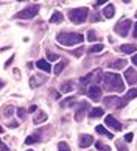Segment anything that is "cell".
<instances>
[{"label":"cell","mask_w":137,"mask_h":151,"mask_svg":"<svg viewBox=\"0 0 137 151\" xmlns=\"http://www.w3.org/2000/svg\"><path fill=\"white\" fill-rule=\"evenodd\" d=\"M103 84H105L106 91H114V92H123L125 91V83L122 80V76L118 73H105L103 75Z\"/></svg>","instance_id":"1"},{"label":"cell","mask_w":137,"mask_h":151,"mask_svg":"<svg viewBox=\"0 0 137 151\" xmlns=\"http://www.w3.org/2000/svg\"><path fill=\"white\" fill-rule=\"evenodd\" d=\"M56 39L62 45L72 47V45H76V44H81L84 41V36L79 35V33H59Z\"/></svg>","instance_id":"2"},{"label":"cell","mask_w":137,"mask_h":151,"mask_svg":"<svg viewBox=\"0 0 137 151\" xmlns=\"http://www.w3.org/2000/svg\"><path fill=\"white\" fill-rule=\"evenodd\" d=\"M89 16V9L87 8H75L68 11V17L73 24H83Z\"/></svg>","instance_id":"3"},{"label":"cell","mask_w":137,"mask_h":151,"mask_svg":"<svg viewBox=\"0 0 137 151\" xmlns=\"http://www.w3.org/2000/svg\"><path fill=\"white\" fill-rule=\"evenodd\" d=\"M39 13V6L37 5H33V6H30V8H27V9H22V11H19L14 17L16 19H33L34 16H36Z\"/></svg>","instance_id":"4"},{"label":"cell","mask_w":137,"mask_h":151,"mask_svg":"<svg viewBox=\"0 0 137 151\" xmlns=\"http://www.w3.org/2000/svg\"><path fill=\"white\" fill-rule=\"evenodd\" d=\"M131 20L129 19H122L118 22V24L114 27V30H115V33L117 35H120V36H128V33H129V28H131Z\"/></svg>","instance_id":"5"},{"label":"cell","mask_w":137,"mask_h":151,"mask_svg":"<svg viewBox=\"0 0 137 151\" xmlns=\"http://www.w3.org/2000/svg\"><path fill=\"white\" fill-rule=\"evenodd\" d=\"M136 97H137V89H129L123 98H118L115 108H118V109L123 108V106H126V104L129 103V100H133V98H136Z\"/></svg>","instance_id":"6"},{"label":"cell","mask_w":137,"mask_h":151,"mask_svg":"<svg viewBox=\"0 0 137 151\" xmlns=\"http://www.w3.org/2000/svg\"><path fill=\"white\" fill-rule=\"evenodd\" d=\"M87 109H89V103L87 101H81V103H79L76 106V111H75V120L76 122H81L84 119L86 112H87Z\"/></svg>","instance_id":"7"},{"label":"cell","mask_w":137,"mask_h":151,"mask_svg":"<svg viewBox=\"0 0 137 151\" xmlns=\"http://www.w3.org/2000/svg\"><path fill=\"white\" fill-rule=\"evenodd\" d=\"M92 143H94V137L90 136V134H81V136H79L78 145H79L81 148H87V147H90Z\"/></svg>","instance_id":"8"},{"label":"cell","mask_w":137,"mask_h":151,"mask_svg":"<svg viewBox=\"0 0 137 151\" xmlns=\"http://www.w3.org/2000/svg\"><path fill=\"white\" fill-rule=\"evenodd\" d=\"M105 123H106V125L109 126V128H112L114 131H122V123L117 122L112 115H107L106 119H105Z\"/></svg>","instance_id":"9"},{"label":"cell","mask_w":137,"mask_h":151,"mask_svg":"<svg viewBox=\"0 0 137 151\" xmlns=\"http://www.w3.org/2000/svg\"><path fill=\"white\" fill-rule=\"evenodd\" d=\"M125 80H126L128 84H134L137 81V72L133 69V67H129V69L125 70Z\"/></svg>","instance_id":"10"},{"label":"cell","mask_w":137,"mask_h":151,"mask_svg":"<svg viewBox=\"0 0 137 151\" xmlns=\"http://www.w3.org/2000/svg\"><path fill=\"white\" fill-rule=\"evenodd\" d=\"M87 97L95 100V101H98V100L101 98V89L98 86H90L89 91H87Z\"/></svg>","instance_id":"11"},{"label":"cell","mask_w":137,"mask_h":151,"mask_svg":"<svg viewBox=\"0 0 137 151\" xmlns=\"http://www.w3.org/2000/svg\"><path fill=\"white\" fill-rule=\"evenodd\" d=\"M120 52H123L126 55H131V53L137 52V47L134 45V44H123V45L120 47Z\"/></svg>","instance_id":"12"},{"label":"cell","mask_w":137,"mask_h":151,"mask_svg":"<svg viewBox=\"0 0 137 151\" xmlns=\"http://www.w3.org/2000/svg\"><path fill=\"white\" fill-rule=\"evenodd\" d=\"M95 131L98 132L100 136H106V137H109V139H114V134L109 132V131H106V128H105V126H101V125L95 126Z\"/></svg>","instance_id":"13"},{"label":"cell","mask_w":137,"mask_h":151,"mask_svg":"<svg viewBox=\"0 0 137 151\" xmlns=\"http://www.w3.org/2000/svg\"><path fill=\"white\" fill-rule=\"evenodd\" d=\"M103 14H105L106 19H111L114 14H115V8H114V5H106V8L103 9Z\"/></svg>","instance_id":"14"},{"label":"cell","mask_w":137,"mask_h":151,"mask_svg":"<svg viewBox=\"0 0 137 151\" xmlns=\"http://www.w3.org/2000/svg\"><path fill=\"white\" fill-rule=\"evenodd\" d=\"M36 65H37V69H41V70H44V72H50V70H51L50 64H48L45 59H39L37 63H36Z\"/></svg>","instance_id":"15"},{"label":"cell","mask_w":137,"mask_h":151,"mask_svg":"<svg viewBox=\"0 0 137 151\" xmlns=\"http://www.w3.org/2000/svg\"><path fill=\"white\" fill-rule=\"evenodd\" d=\"M36 142H41V136H39V134H31V136H28L25 139V143L27 145H33V143H36Z\"/></svg>","instance_id":"16"},{"label":"cell","mask_w":137,"mask_h":151,"mask_svg":"<svg viewBox=\"0 0 137 151\" xmlns=\"http://www.w3.org/2000/svg\"><path fill=\"white\" fill-rule=\"evenodd\" d=\"M45 120H47V114L42 112V111H39V112L34 115V120H33V122L36 123V125H39V123H42V122H45Z\"/></svg>","instance_id":"17"},{"label":"cell","mask_w":137,"mask_h":151,"mask_svg":"<svg viewBox=\"0 0 137 151\" xmlns=\"http://www.w3.org/2000/svg\"><path fill=\"white\" fill-rule=\"evenodd\" d=\"M76 103V98L75 97H68L66 100H62L61 101V108H68V106H73Z\"/></svg>","instance_id":"18"},{"label":"cell","mask_w":137,"mask_h":151,"mask_svg":"<svg viewBox=\"0 0 137 151\" xmlns=\"http://www.w3.org/2000/svg\"><path fill=\"white\" fill-rule=\"evenodd\" d=\"M125 64H126V61H123V59H117L115 63H111L109 67L111 69H115V70H120V69H125Z\"/></svg>","instance_id":"19"},{"label":"cell","mask_w":137,"mask_h":151,"mask_svg":"<svg viewBox=\"0 0 137 151\" xmlns=\"http://www.w3.org/2000/svg\"><path fill=\"white\" fill-rule=\"evenodd\" d=\"M103 114H105V111H103V108H95V109L90 111L89 117H90V119H97V117H101Z\"/></svg>","instance_id":"20"},{"label":"cell","mask_w":137,"mask_h":151,"mask_svg":"<svg viewBox=\"0 0 137 151\" xmlns=\"http://www.w3.org/2000/svg\"><path fill=\"white\" fill-rule=\"evenodd\" d=\"M58 22H62V14L59 11H55L53 16L50 17V24H58Z\"/></svg>","instance_id":"21"},{"label":"cell","mask_w":137,"mask_h":151,"mask_svg":"<svg viewBox=\"0 0 137 151\" xmlns=\"http://www.w3.org/2000/svg\"><path fill=\"white\" fill-rule=\"evenodd\" d=\"M66 65H67V61L64 59V61H61V63H59L58 65H56V67H55V70H53V72H55V73H56V75H59V73H61V72H62V70H64V69H66Z\"/></svg>","instance_id":"22"},{"label":"cell","mask_w":137,"mask_h":151,"mask_svg":"<svg viewBox=\"0 0 137 151\" xmlns=\"http://www.w3.org/2000/svg\"><path fill=\"white\" fill-rule=\"evenodd\" d=\"M73 89V83L72 81H67V83H62L61 84V92H70Z\"/></svg>","instance_id":"23"},{"label":"cell","mask_w":137,"mask_h":151,"mask_svg":"<svg viewBox=\"0 0 137 151\" xmlns=\"http://www.w3.org/2000/svg\"><path fill=\"white\" fill-rule=\"evenodd\" d=\"M117 101H118L117 97H106V98H105V104H106V106H112V104L115 106Z\"/></svg>","instance_id":"24"},{"label":"cell","mask_w":137,"mask_h":151,"mask_svg":"<svg viewBox=\"0 0 137 151\" xmlns=\"http://www.w3.org/2000/svg\"><path fill=\"white\" fill-rule=\"evenodd\" d=\"M95 148L98 150V151H111V148L107 147V145H105V143H103V142H100V140L95 143Z\"/></svg>","instance_id":"25"},{"label":"cell","mask_w":137,"mask_h":151,"mask_svg":"<svg viewBox=\"0 0 137 151\" xmlns=\"http://www.w3.org/2000/svg\"><path fill=\"white\" fill-rule=\"evenodd\" d=\"M103 48H105V47H103V44H97V45L90 47V48L87 50V52H89V53H100Z\"/></svg>","instance_id":"26"},{"label":"cell","mask_w":137,"mask_h":151,"mask_svg":"<svg viewBox=\"0 0 137 151\" xmlns=\"http://www.w3.org/2000/svg\"><path fill=\"white\" fill-rule=\"evenodd\" d=\"M42 83H45V78H42V80H36L34 76H31L30 86H31V87H36V84H42Z\"/></svg>","instance_id":"27"},{"label":"cell","mask_w":137,"mask_h":151,"mask_svg":"<svg viewBox=\"0 0 137 151\" xmlns=\"http://www.w3.org/2000/svg\"><path fill=\"white\" fill-rule=\"evenodd\" d=\"M14 112V109H13V106H6V108H3V115L5 117H11Z\"/></svg>","instance_id":"28"},{"label":"cell","mask_w":137,"mask_h":151,"mask_svg":"<svg viewBox=\"0 0 137 151\" xmlns=\"http://www.w3.org/2000/svg\"><path fill=\"white\" fill-rule=\"evenodd\" d=\"M115 147H117L118 151H128V147H126V145H125L122 140H117V142H115Z\"/></svg>","instance_id":"29"},{"label":"cell","mask_w":137,"mask_h":151,"mask_svg":"<svg viewBox=\"0 0 137 151\" xmlns=\"http://www.w3.org/2000/svg\"><path fill=\"white\" fill-rule=\"evenodd\" d=\"M58 150L59 151H70V148H68V145L66 142H59L58 143Z\"/></svg>","instance_id":"30"},{"label":"cell","mask_w":137,"mask_h":151,"mask_svg":"<svg viewBox=\"0 0 137 151\" xmlns=\"http://www.w3.org/2000/svg\"><path fill=\"white\" fill-rule=\"evenodd\" d=\"M87 41H90V42H94V41H97V35H95V31H87Z\"/></svg>","instance_id":"31"},{"label":"cell","mask_w":137,"mask_h":151,"mask_svg":"<svg viewBox=\"0 0 137 151\" xmlns=\"http://www.w3.org/2000/svg\"><path fill=\"white\" fill-rule=\"evenodd\" d=\"M17 114H19L20 119H25V115H27V112H25L24 108H19V109H17Z\"/></svg>","instance_id":"32"},{"label":"cell","mask_w":137,"mask_h":151,"mask_svg":"<svg viewBox=\"0 0 137 151\" xmlns=\"http://www.w3.org/2000/svg\"><path fill=\"white\" fill-rule=\"evenodd\" d=\"M47 58H48V61H56L58 59V55H55V53H47Z\"/></svg>","instance_id":"33"},{"label":"cell","mask_w":137,"mask_h":151,"mask_svg":"<svg viewBox=\"0 0 137 151\" xmlns=\"http://www.w3.org/2000/svg\"><path fill=\"white\" fill-rule=\"evenodd\" d=\"M133 137H134L133 134H131V132H128L126 136H125V140H126V142H131V140H133Z\"/></svg>","instance_id":"34"},{"label":"cell","mask_w":137,"mask_h":151,"mask_svg":"<svg viewBox=\"0 0 137 151\" xmlns=\"http://www.w3.org/2000/svg\"><path fill=\"white\" fill-rule=\"evenodd\" d=\"M83 52H84V50H83V48H78V50H76V52H72V53H73V55H75V56H81V55H83Z\"/></svg>","instance_id":"35"},{"label":"cell","mask_w":137,"mask_h":151,"mask_svg":"<svg viewBox=\"0 0 137 151\" xmlns=\"http://www.w3.org/2000/svg\"><path fill=\"white\" fill-rule=\"evenodd\" d=\"M106 2H107V0H97L95 5H97V6H100V5H105Z\"/></svg>","instance_id":"36"},{"label":"cell","mask_w":137,"mask_h":151,"mask_svg":"<svg viewBox=\"0 0 137 151\" xmlns=\"http://www.w3.org/2000/svg\"><path fill=\"white\" fill-rule=\"evenodd\" d=\"M13 59H14V55H13V56H11L8 61H6V64H5V67H9V65H11V63H13Z\"/></svg>","instance_id":"37"},{"label":"cell","mask_w":137,"mask_h":151,"mask_svg":"<svg viewBox=\"0 0 137 151\" xmlns=\"http://www.w3.org/2000/svg\"><path fill=\"white\" fill-rule=\"evenodd\" d=\"M0 150H2V151H9V150H8V147H5V145H3L2 142H0Z\"/></svg>","instance_id":"38"},{"label":"cell","mask_w":137,"mask_h":151,"mask_svg":"<svg viewBox=\"0 0 137 151\" xmlns=\"http://www.w3.org/2000/svg\"><path fill=\"white\" fill-rule=\"evenodd\" d=\"M9 128H17V122H11L9 123Z\"/></svg>","instance_id":"39"},{"label":"cell","mask_w":137,"mask_h":151,"mask_svg":"<svg viewBox=\"0 0 137 151\" xmlns=\"http://www.w3.org/2000/svg\"><path fill=\"white\" fill-rule=\"evenodd\" d=\"M133 63L137 65V55H134V56H133Z\"/></svg>","instance_id":"40"},{"label":"cell","mask_w":137,"mask_h":151,"mask_svg":"<svg viewBox=\"0 0 137 151\" xmlns=\"http://www.w3.org/2000/svg\"><path fill=\"white\" fill-rule=\"evenodd\" d=\"M134 37H137V24L134 25Z\"/></svg>","instance_id":"41"},{"label":"cell","mask_w":137,"mask_h":151,"mask_svg":"<svg viewBox=\"0 0 137 151\" xmlns=\"http://www.w3.org/2000/svg\"><path fill=\"white\" fill-rule=\"evenodd\" d=\"M92 20L97 22V20H100V17H98V16H92Z\"/></svg>","instance_id":"42"},{"label":"cell","mask_w":137,"mask_h":151,"mask_svg":"<svg viewBox=\"0 0 137 151\" xmlns=\"http://www.w3.org/2000/svg\"><path fill=\"white\" fill-rule=\"evenodd\" d=\"M3 86H5V83H3L2 80H0V87H3Z\"/></svg>","instance_id":"43"},{"label":"cell","mask_w":137,"mask_h":151,"mask_svg":"<svg viewBox=\"0 0 137 151\" xmlns=\"http://www.w3.org/2000/svg\"><path fill=\"white\" fill-rule=\"evenodd\" d=\"M123 2H125V3H129V2H131V0H123Z\"/></svg>","instance_id":"44"},{"label":"cell","mask_w":137,"mask_h":151,"mask_svg":"<svg viewBox=\"0 0 137 151\" xmlns=\"http://www.w3.org/2000/svg\"><path fill=\"white\" fill-rule=\"evenodd\" d=\"M30 151H33V150H30Z\"/></svg>","instance_id":"45"},{"label":"cell","mask_w":137,"mask_h":151,"mask_svg":"<svg viewBox=\"0 0 137 151\" xmlns=\"http://www.w3.org/2000/svg\"><path fill=\"white\" fill-rule=\"evenodd\" d=\"M25 2H27V0H25Z\"/></svg>","instance_id":"46"},{"label":"cell","mask_w":137,"mask_h":151,"mask_svg":"<svg viewBox=\"0 0 137 151\" xmlns=\"http://www.w3.org/2000/svg\"><path fill=\"white\" fill-rule=\"evenodd\" d=\"M136 16H137V14H136Z\"/></svg>","instance_id":"47"}]
</instances>
